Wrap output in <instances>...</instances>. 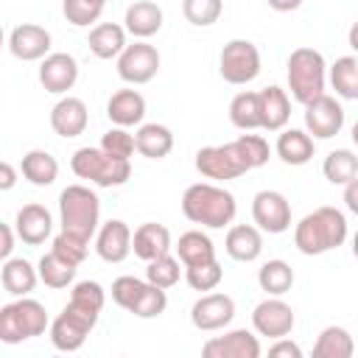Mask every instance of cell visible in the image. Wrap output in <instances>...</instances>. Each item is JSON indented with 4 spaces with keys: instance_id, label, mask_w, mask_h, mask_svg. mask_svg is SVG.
I'll list each match as a JSON object with an SVG mask.
<instances>
[{
    "instance_id": "obj_1",
    "label": "cell",
    "mask_w": 358,
    "mask_h": 358,
    "mask_svg": "<svg viewBox=\"0 0 358 358\" xmlns=\"http://www.w3.org/2000/svg\"><path fill=\"white\" fill-rule=\"evenodd\" d=\"M106 291L95 280H81L73 285L67 305L62 313L50 322V341L62 352H76L84 347L87 336L98 324V316L103 310Z\"/></svg>"
},
{
    "instance_id": "obj_2",
    "label": "cell",
    "mask_w": 358,
    "mask_h": 358,
    "mask_svg": "<svg viewBox=\"0 0 358 358\" xmlns=\"http://www.w3.org/2000/svg\"><path fill=\"white\" fill-rule=\"evenodd\" d=\"M268 157H271V148L260 134H241L232 143L199 148L196 151V171L204 179L229 182V179L243 176L246 171L266 165Z\"/></svg>"
},
{
    "instance_id": "obj_3",
    "label": "cell",
    "mask_w": 358,
    "mask_h": 358,
    "mask_svg": "<svg viewBox=\"0 0 358 358\" xmlns=\"http://www.w3.org/2000/svg\"><path fill=\"white\" fill-rule=\"evenodd\" d=\"M182 213L193 224H201L210 229H224L232 224L238 204L229 190H224L213 182H196L182 196Z\"/></svg>"
},
{
    "instance_id": "obj_4",
    "label": "cell",
    "mask_w": 358,
    "mask_h": 358,
    "mask_svg": "<svg viewBox=\"0 0 358 358\" xmlns=\"http://www.w3.org/2000/svg\"><path fill=\"white\" fill-rule=\"evenodd\" d=\"M347 241V218L336 207H316L294 227V246L302 255H324Z\"/></svg>"
},
{
    "instance_id": "obj_5",
    "label": "cell",
    "mask_w": 358,
    "mask_h": 358,
    "mask_svg": "<svg viewBox=\"0 0 358 358\" xmlns=\"http://www.w3.org/2000/svg\"><path fill=\"white\" fill-rule=\"evenodd\" d=\"M59 221L64 232L92 241L101 224V201L87 185H67L59 196Z\"/></svg>"
},
{
    "instance_id": "obj_6",
    "label": "cell",
    "mask_w": 358,
    "mask_h": 358,
    "mask_svg": "<svg viewBox=\"0 0 358 358\" xmlns=\"http://www.w3.org/2000/svg\"><path fill=\"white\" fill-rule=\"evenodd\" d=\"M70 168L78 179H87L98 187H120L131 176V162L103 151L101 145L98 148H90V145L78 148L70 157Z\"/></svg>"
},
{
    "instance_id": "obj_7",
    "label": "cell",
    "mask_w": 358,
    "mask_h": 358,
    "mask_svg": "<svg viewBox=\"0 0 358 358\" xmlns=\"http://www.w3.org/2000/svg\"><path fill=\"white\" fill-rule=\"evenodd\" d=\"M48 327H50V319H48L45 305L31 296H17L14 302L0 308V341L3 344H20L28 338H36Z\"/></svg>"
},
{
    "instance_id": "obj_8",
    "label": "cell",
    "mask_w": 358,
    "mask_h": 358,
    "mask_svg": "<svg viewBox=\"0 0 358 358\" xmlns=\"http://www.w3.org/2000/svg\"><path fill=\"white\" fill-rule=\"evenodd\" d=\"M285 76H288L291 98L305 106L324 92V81H327L324 56L313 48H296L288 56V73Z\"/></svg>"
},
{
    "instance_id": "obj_9",
    "label": "cell",
    "mask_w": 358,
    "mask_h": 358,
    "mask_svg": "<svg viewBox=\"0 0 358 358\" xmlns=\"http://www.w3.org/2000/svg\"><path fill=\"white\" fill-rule=\"evenodd\" d=\"M218 73L227 84H249L260 76V50L249 39H229L218 56Z\"/></svg>"
},
{
    "instance_id": "obj_10",
    "label": "cell",
    "mask_w": 358,
    "mask_h": 358,
    "mask_svg": "<svg viewBox=\"0 0 358 358\" xmlns=\"http://www.w3.org/2000/svg\"><path fill=\"white\" fill-rule=\"evenodd\" d=\"M341 129H344V109L333 95L322 92L319 98L305 103V131L313 140H330Z\"/></svg>"
},
{
    "instance_id": "obj_11",
    "label": "cell",
    "mask_w": 358,
    "mask_h": 358,
    "mask_svg": "<svg viewBox=\"0 0 358 358\" xmlns=\"http://www.w3.org/2000/svg\"><path fill=\"white\" fill-rule=\"evenodd\" d=\"M159 70V50L148 42L126 45V50L117 56V76L126 84H148Z\"/></svg>"
},
{
    "instance_id": "obj_12",
    "label": "cell",
    "mask_w": 358,
    "mask_h": 358,
    "mask_svg": "<svg viewBox=\"0 0 358 358\" xmlns=\"http://www.w3.org/2000/svg\"><path fill=\"white\" fill-rule=\"evenodd\" d=\"M294 310L288 302H282L280 296H266L263 302L255 305L252 310V327L257 336H266V338H282L294 330Z\"/></svg>"
},
{
    "instance_id": "obj_13",
    "label": "cell",
    "mask_w": 358,
    "mask_h": 358,
    "mask_svg": "<svg viewBox=\"0 0 358 358\" xmlns=\"http://www.w3.org/2000/svg\"><path fill=\"white\" fill-rule=\"evenodd\" d=\"M252 218L263 232L280 235L291 227V204L280 190H260L252 199Z\"/></svg>"
},
{
    "instance_id": "obj_14",
    "label": "cell",
    "mask_w": 358,
    "mask_h": 358,
    "mask_svg": "<svg viewBox=\"0 0 358 358\" xmlns=\"http://www.w3.org/2000/svg\"><path fill=\"white\" fill-rule=\"evenodd\" d=\"M235 319V299L229 294H204L190 308V322L196 330L213 333Z\"/></svg>"
},
{
    "instance_id": "obj_15",
    "label": "cell",
    "mask_w": 358,
    "mask_h": 358,
    "mask_svg": "<svg viewBox=\"0 0 358 358\" xmlns=\"http://www.w3.org/2000/svg\"><path fill=\"white\" fill-rule=\"evenodd\" d=\"M260 352H263L260 338L246 327L215 336V338L204 341V347H201L204 358H260Z\"/></svg>"
},
{
    "instance_id": "obj_16",
    "label": "cell",
    "mask_w": 358,
    "mask_h": 358,
    "mask_svg": "<svg viewBox=\"0 0 358 358\" xmlns=\"http://www.w3.org/2000/svg\"><path fill=\"white\" fill-rule=\"evenodd\" d=\"M8 50L20 62H39L50 53V31L36 22H22L8 34Z\"/></svg>"
},
{
    "instance_id": "obj_17",
    "label": "cell",
    "mask_w": 358,
    "mask_h": 358,
    "mask_svg": "<svg viewBox=\"0 0 358 358\" xmlns=\"http://www.w3.org/2000/svg\"><path fill=\"white\" fill-rule=\"evenodd\" d=\"M78 81V62L70 53H48L39 64V84L53 92V95H64L67 90H73V84Z\"/></svg>"
},
{
    "instance_id": "obj_18",
    "label": "cell",
    "mask_w": 358,
    "mask_h": 358,
    "mask_svg": "<svg viewBox=\"0 0 358 358\" xmlns=\"http://www.w3.org/2000/svg\"><path fill=\"white\" fill-rule=\"evenodd\" d=\"M131 229L126 221L120 218H112L106 224L98 227V235H95V252L101 260L106 263H123L129 255H131Z\"/></svg>"
},
{
    "instance_id": "obj_19",
    "label": "cell",
    "mask_w": 358,
    "mask_h": 358,
    "mask_svg": "<svg viewBox=\"0 0 358 358\" xmlns=\"http://www.w3.org/2000/svg\"><path fill=\"white\" fill-rule=\"evenodd\" d=\"M87 120H90L87 103H84L81 98H76V95L59 98V101L53 103V109H50V129H53L59 137H64V140L84 134Z\"/></svg>"
},
{
    "instance_id": "obj_20",
    "label": "cell",
    "mask_w": 358,
    "mask_h": 358,
    "mask_svg": "<svg viewBox=\"0 0 358 358\" xmlns=\"http://www.w3.org/2000/svg\"><path fill=\"white\" fill-rule=\"evenodd\" d=\"M14 229H17V238L28 246H39L50 238L53 232V218L48 213V207L31 201L25 207H20L17 218H14Z\"/></svg>"
},
{
    "instance_id": "obj_21",
    "label": "cell",
    "mask_w": 358,
    "mask_h": 358,
    "mask_svg": "<svg viewBox=\"0 0 358 358\" xmlns=\"http://www.w3.org/2000/svg\"><path fill=\"white\" fill-rule=\"evenodd\" d=\"M224 249L232 260H241V263H252L260 257L263 252V229L257 224H235L229 227L227 232V241H224Z\"/></svg>"
},
{
    "instance_id": "obj_22",
    "label": "cell",
    "mask_w": 358,
    "mask_h": 358,
    "mask_svg": "<svg viewBox=\"0 0 358 358\" xmlns=\"http://www.w3.org/2000/svg\"><path fill=\"white\" fill-rule=\"evenodd\" d=\"M131 252L140 257V260H154L159 255H168L171 252V232L168 227L157 224V221H145L134 229L131 235Z\"/></svg>"
},
{
    "instance_id": "obj_23",
    "label": "cell",
    "mask_w": 358,
    "mask_h": 358,
    "mask_svg": "<svg viewBox=\"0 0 358 358\" xmlns=\"http://www.w3.org/2000/svg\"><path fill=\"white\" fill-rule=\"evenodd\" d=\"M106 115L115 126H123V129L137 126L145 117V98L137 90H117L106 103Z\"/></svg>"
},
{
    "instance_id": "obj_24",
    "label": "cell",
    "mask_w": 358,
    "mask_h": 358,
    "mask_svg": "<svg viewBox=\"0 0 358 358\" xmlns=\"http://www.w3.org/2000/svg\"><path fill=\"white\" fill-rule=\"evenodd\" d=\"M126 31L137 39H148L154 36L159 28H162V8L154 3V0H134L129 8H126Z\"/></svg>"
},
{
    "instance_id": "obj_25",
    "label": "cell",
    "mask_w": 358,
    "mask_h": 358,
    "mask_svg": "<svg viewBox=\"0 0 358 358\" xmlns=\"http://www.w3.org/2000/svg\"><path fill=\"white\" fill-rule=\"evenodd\" d=\"M291 117V101L288 92L280 87L260 90V129L266 131H282Z\"/></svg>"
},
{
    "instance_id": "obj_26",
    "label": "cell",
    "mask_w": 358,
    "mask_h": 358,
    "mask_svg": "<svg viewBox=\"0 0 358 358\" xmlns=\"http://www.w3.org/2000/svg\"><path fill=\"white\" fill-rule=\"evenodd\" d=\"M0 282H3L6 294L28 296L36 288V282H39V268H34L25 257H8V260H3Z\"/></svg>"
},
{
    "instance_id": "obj_27",
    "label": "cell",
    "mask_w": 358,
    "mask_h": 358,
    "mask_svg": "<svg viewBox=\"0 0 358 358\" xmlns=\"http://www.w3.org/2000/svg\"><path fill=\"white\" fill-rule=\"evenodd\" d=\"M90 50L95 59H117L123 50H126V25H117V22H98L92 31H90V39H87Z\"/></svg>"
},
{
    "instance_id": "obj_28",
    "label": "cell",
    "mask_w": 358,
    "mask_h": 358,
    "mask_svg": "<svg viewBox=\"0 0 358 358\" xmlns=\"http://www.w3.org/2000/svg\"><path fill=\"white\" fill-rule=\"evenodd\" d=\"M137 151L148 159H162L173 151V131L162 123H143L134 134Z\"/></svg>"
},
{
    "instance_id": "obj_29",
    "label": "cell",
    "mask_w": 358,
    "mask_h": 358,
    "mask_svg": "<svg viewBox=\"0 0 358 358\" xmlns=\"http://www.w3.org/2000/svg\"><path fill=\"white\" fill-rule=\"evenodd\" d=\"M274 148L285 165H305L313 157V137L302 129H282Z\"/></svg>"
},
{
    "instance_id": "obj_30",
    "label": "cell",
    "mask_w": 358,
    "mask_h": 358,
    "mask_svg": "<svg viewBox=\"0 0 358 358\" xmlns=\"http://www.w3.org/2000/svg\"><path fill=\"white\" fill-rule=\"evenodd\" d=\"M20 171H22V176H25L31 185H36V187H48V185H53L56 176H59V162H56V157H53L50 151L34 148V151L22 154Z\"/></svg>"
},
{
    "instance_id": "obj_31",
    "label": "cell",
    "mask_w": 358,
    "mask_h": 358,
    "mask_svg": "<svg viewBox=\"0 0 358 358\" xmlns=\"http://www.w3.org/2000/svg\"><path fill=\"white\" fill-rule=\"evenodd\" d=\"M176 257L182 260V266H199V263H207V260H215V246L213 241L201 232V229H190L185 235H179L176 241Z\"/></svg>"
},
{
    "instance_id": "obj_32",
    "label": "cell",
    "mask_w": 358,
    "mask_h": 358,
    "mask_svg": "<svg viewBox=\"0 0 358 358\" xmlns=\"http://www.w3.org/2000/svg\"><path fill=\"white\" fill-rule=\"evenodd\" d=\"M352 352H355V341H352L350 330H344L338 324H327L313 344L316 358H350Z\"/></svg>"
},
{
    "instance_id": "obj_33",
    "label": "cell",
    "mask_w": 358,
    "mask_h": 358,
    "mask_svg": "<svg viewBox=\"0 0 358 358\" xmlns=\"http://www.w3.org/2000/svg\"><path fill=\"white\" fill-rule=\"evenodd\" d=\"M229 120L241 131L260 129V92L243 90L229 101Z\"/></svg>"
},
{
    "instance_id": "obj_34",
    "label": "cell",
    "mask_w": 358,
    "mask_h": 358,
    "mask_svg": "<svg viewBox=\"0 0 358 358\" xmlns=\"http://www.w3.org/2000/svg\"><path fill=\"white\" fill-rule=\"evenodd\" d=\"M257 285L268 294V296H282L291 291L294 285V268L285 260H266L257 268Z\"/></svg>"
},
{
    "instance_id": "obj_35",
    "label": "cell",
    "mask_w": 358,
    "mask_h": 358,
    "mask_svg": "<svg viewBox=\"0 0 358 358\" xmlns=\"http://www.w3.org/2000/svg\"><path fill=\"white\" fill-rule=\"evenodd\" d=\"M322 173H324V179H327L330 185H341V187H344L350 179L358 176V157H355L350 148H336V151H330V154L324 157Z\"/></svg>"
},
{
    "instance_id": "obj_36",
    "label": "cell",
    "mask_w": 358,
    "mask_h": 358,
    "mask_svg": "<svg viewBox=\"0 0 358 358\" xmlns=\"http://www.w3.org/2000/svg\"><path fill=\"white\" fill-rule=\"evenodd\" d=\"M39 280L48 285V288H67V285H73V280H76V268L78 266H73V263H67L64 257H59L53 249L48 252V255H42L39 257Z\"/></svg>"
},
{
    "instance_id": "obj_37",
    "label": "cell",
    "mask_w": 358,
    "mask_h": 358,
    "mask_svg": "<svg viewBox=\"0 0 358 358\" xmlns=\"http://www.w3.org/2000/svg\"><path fill=\"white\" fill-rule=\"evenodd\" d=\"M330 84L338 98L358 101V59L355 56H341L330 64Z\"/></svg>"
},
{
    "instance_id": "obj_38",
    "label": "cell",
    "mask_w": 358,
    "mask_h": 358,
    "mask_svg": "<svg viewBox=\"0 0 358 358\" xmlns=\"http://www.w3.org/2000/svg\"><path fill=\"white\" fill-rule=\"evenodd\" d=\"M179 277H182V268H179V257H173L171 252L168 255H159V257H154V260H148V266H145V280L148 282H154V285H159V288H173L176 282H179Z\"/></svg>"
},
{
    "instance_id": "obj_39",
    "label": "cell",
    "mask_w": 358,
    "mask_h": 358,
    "mask_svg": "<svg viewBox=\"0 0 358 358\" xmlns=\"http://www.w3.org/2000/svg\"><path fill=\"white\" fill-rule=\"evenodd\" d=\"M221 11H224V0H182V14L196 28H207L218 22Z\"/></svg>"
},
{
    "instance_id": "obj_40",
    "label": "cell",
    "mask_w": 358,
    "mask_h": 358,
    "mask_svg": "<svg viewBox=\"0 0 358 358\" xmlns=\"http://www.w3.org/2000/svg\"><path fill=\"white\" fill-rule=\"evenodd\" d=\"M185 280L193 291H213L224 280V268H221L218 260H207V263H199V266H187Z\"/></svg>"
},
{
    "instance_id": "obj_41",
    "label": "cell",
    "mask_w": 358,
    "mask_h": 358,
    "mask_svg": "<svg viewBox=\"0 0 358 358\" xmlns=\"http://www.w3.org/2000/svg\"><path fill=\"white\" fill-rule=\"evenodd\" d=\"M145 285H148V280H140V277H131V274L117 277L112 282V299H115V305L131 313V308L137 305V299L145 291Z\"/></svg>"
},
{
    "instance_id": "obj_42",
    "label": "cell",
    "mask_w": 358,
    "mask_h": 358,
    "mask_svg": "<svg viewBox=\"0 0 358 358\" xmlns=\"http://www.w3.org/2000/svg\"><path fill=\"white\" fill-rule=\"evenodd\" d=\"M165 308H168V294H165V288L148 282L145 291L140 294L137 305L131 308V316H137V319H154V316L165 313Z\"/></svg>"
},
{
    "instance_id": "obj_43",
    "label": "cell",
    "mask_w": 358,
    "mask_h": 358,
    "mask_svg": "<svg viewBox=\"0 0 358 358\" xmlns=\"http://www.w3.org/2000/svg\"><path fill=\"white\" fill-rule=\"evenodd\" d=\"M62 11H64V17H67L70 25L84 28V25L101 20L103 3H98V0H64V3H62Z\"/></svg>"
},
{
    "instance_id": "obj_44",
    "label": "cell",
    "mask_w": 358,
    "mask_h": 358,
    "mask_svg": "<svg viewBox=\"0 0 358 358\" xmlns=\"http://www.w3.org/2000/svg\"><path fill=\"white\" fill-rule=\"evenodd\" d=\"M87 249H90V241H84V238H78V235H73V232H64V229H62V232L53 238V252H56L59 257H64L67 263H73V266H81V263H84Z\"/></svg>"
},
{
    "instance_id": "obj_45",
    "label": "cell",
    "mask_w": 358,
    "mask_h": 358,
    "mask_svg": "<svg viewBox=\"0 0 358 358\" xmlns=\"http://www.w3.org/2000/svg\"><path fill=\"white\" fill-rule=\"evenodd\" d=\"M101 148L109 151V154H115V157L131 159V154L137 151V143H134V134H129L123 126H115V129H109L101 137Z\"/></svg>"
},
{
    "instance_id": "obj_46",
    "label": "cell",
    "mask_w": 358,
    "mask_h": 358,
    "mask_svg": "<svg viewBox=\"0 0 358 358\" xmlns=\"http://www.w3.org/2000/svg\"><path fill=\"white\" fill-rule=\"evenodd\" d=\"M268 355H274V358H302V347L296 341H291L288 336H282V338H274L268 344Z\"/></svg>"
},
{
    "instance_id": "obj_47",
    "label": "cell",
    "mask_w": 358,
    "mask_h": 358,
    "mask_svg": "<svg viewBox=\"0 0 358 358\" xmlns=\"http://www.w3.org/2000/svg\"><path fill=\"white\" fill-rule=\"evenodd\" d=\"M14 182H17V168L8 159H3L0 162V190H11Z\"/></svg>"
},
{
    "instance_id": "obj_48",
    "label": "cell",
    "mask_w": 358,
    "mask_h": 358,
    "mask_svg": "<svg viewBox=\"0 0 358 358\" xmlns=\"http://www.w3.org/2000/svg\"><path fill=\"white\" fill-rule=\"evenodd\" d=\"M14 232H17V229H11V224H0V235H3L0 257H3V260H8V257H11V252H14Z\"/></svg>"
},
{
    "instance_id": "obj_49",
    "label": "cell",
    "mask_w": 358,
    "mask_h": 358,
    "mask_svg": "<svg viewBox=\"0 0 358 358\" xmlns=\"http://www.w3.org/2000/svg\"><path fill=\"white\" fill-rule=\"evenodd\" d=\"M344 204H347V210H350V213H355V215H358V176H355V179H350V182L344 185Z\"/></svg>"
},
{
    "instance_id": "obj_50",
    "label": "cell",
    "mask_w": 358,
    "mask_h": 358,
    "mask_svg": "<svg viewBox=\"0 0 358 358\" xmlns=\"http://www.w3.org/2000/svg\"><path fill=\"white\" fill-rule=\"evenodd\" d=\"M268 6L280 14H285V11H296L302 6V0H268Z\"/></svg>"
},
{
    "instance_id": "obj_51",
    "label": "cell",
    "mask_w": 358,
    "mask_h": 358,
    "mask_svg": "<svg viewBox=\"0 0 358 358\" xmlns=\"http://www.w3.org/2000/svg\"><path fill=\"white\" fill-rule=\"evenodd\" d=\"M347 42H350V48L358 53V22H352V28H350V34H347Z\"/></svg>"
},
{
    "instance_id": "obj_52",
    "label": "cell",
    "mask_w": 358,
    "mask_h": 358,
    "mask_svg": "<svg viewBox=\"0 0 358 358\" xmlns=\"http://www.w3.org/2000/svg\"><path fill=\"white\" fill-rule=\"evenodd\" d=\"M352 255H355V260H358V229H355V235H352Z\"/></svg>"
},
{
    "instance_id": "obj_53",
    "label": "cell",
    "mask_w": 358,
    "mask_h": 358,
    "mask_svg": "<svg viewBox=\"0 0 358 358\" xmlns=\"http://www.w3.org/2000/svg\"><path fill=\"white\" fill-rule=\"evenodd\" d=\"M352 143H355V148H358V120H355V126H352Z\"/></svg>"
},
{
    "instance_id": "obj_54",
    "label": "cell",
    "mask_w": 358,
    "mask_h": 358,
    "mask_svg": "<svg viewBox=\"0 0 358 358\" xmlns=\"http://www.w3.org/2000/svg\"><path fill=\"white\" fill-rule=\"evenodd\" d=\"M98 3H103V6H106V0H98Z\"/></svg>"
},
{
    "instance_id": "obj_55",
    "label": "cell",
    "mask_w": 358,
    "mask_h": 358,
    "mask_svg": "<svg viewBox=\"0 0 358 358\" xmlns=\"http://www.w3.org/2000/svg\"><path fill=\"white\" fill-rule=\"evenodd\" d=\"M355 59H358V56H355Z\"/></svg>"
}]
</instances>
